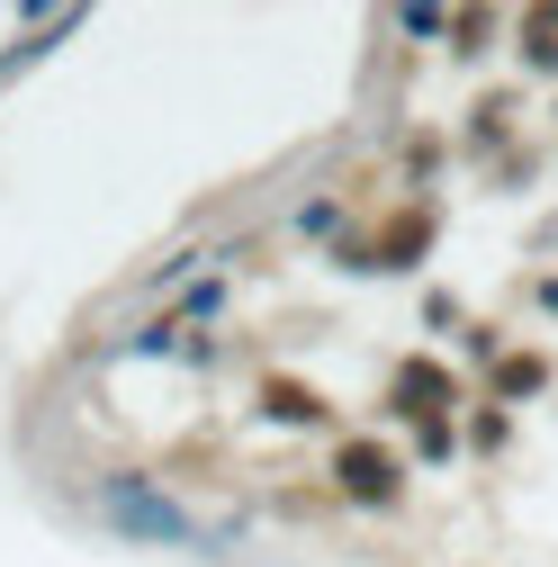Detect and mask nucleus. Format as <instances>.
Here are the masks:
<instances>
[{
	"label": "nucleus",
	"instance_id": "1",
	"mask_svg": "<svg viewBox=\"0 0 558 567\" xmlns=\"http://www.w3.org/2000/svg\"><path fill=\"white\" fill-rule=\"evenodd\" d=\"M100 514H108V523H126V532H163V540H189V514L154 505L145 486H108V495H100Z\"/></svg>",
	"mask_w": 558,
	"mask_h": 567
}]
</instances>
